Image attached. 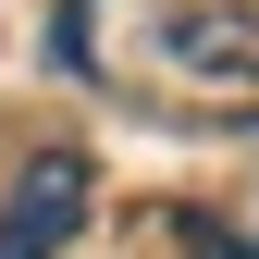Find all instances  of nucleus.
<instances>
[{
	"instance_id": "nucleus-1",
	"label": "nucleus",
	"mask_w": 259,
	"mask_h": 259,
	"mask_svg": "<svg viewBox=\"0 0 259 259\" xmlns=\"http://www.w3.org/2000/svg\"><path fill=\"white\" fill-rule=\"evenodd\" d=\"M87 198H99L87 148H37L13 173V198H0V259H62V247L87 235Z\"/></svg>"
},
{
	"instance_id": "nucleus-2",
	"label": "nucleus",
	"mask_w": 259,
	"mask_h": 259,
	"mask_svg": "<svg viewBox=\"0 0 259 259\" xmlns=\"http://www.w3.org/2000/svg\"><path fill=\"white\" fill-rule=\"evenodd\" d=\"M160 50H173V74H198V87H259V13L173 0V13H160Z\"/></svg>"
}]
</instances>
